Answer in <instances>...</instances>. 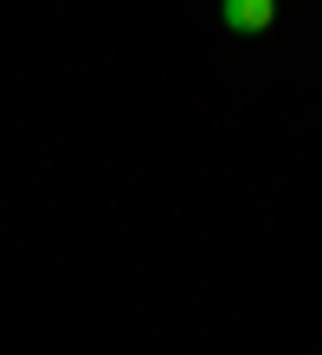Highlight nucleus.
I'll list each match as a JSON object with an SVG mask.
<instances>
[{
	"label": "nucleus",
	"instance_id": "f257e3e1",
	"mask_svg": "<svg viewBox=\"0 0 322 355\" xmlns=\"http://www.w3.org/2000/svg\"><path fill=\"white\" fill-rule=\"evenodd\" d=\"M220 19L232 33H265L277 19V0H220Z\"/></svg>",
	"mask_w": 322,
	"mask_h": 355
}]
</instances>
